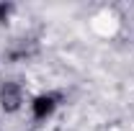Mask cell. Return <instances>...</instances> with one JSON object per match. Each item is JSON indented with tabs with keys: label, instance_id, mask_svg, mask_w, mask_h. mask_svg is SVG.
Here are the masks:
<instances>
[{
	"label": "cell",
	"instance_id": "cell-1",
	"mask_svg": "<svg viewBox=\"0 0 134 131\" xmlns=\"http://www.w3.org/2000/svg\"><path fill=\"white\" fill-rule=\"evenodd\" d=\"M0 105L5 111H16L21 105V87L13 85V82H5L3 90H0Z\"/></svg>",
	"mask_w": 134,
	"mask_h": 131
},
{
	"label": "cell",
	"instance_id": "cell-2",
	"mask_svg": "<svg viewBox=\"0 0 134 131\" xmlns=\"http://www.w3.org/2000/svg\"><path fill=\"white\" fill-rule=\"evenodd\" d=\"M54 105H57V103H54L52 95H41V98L34 100V116H36V118H47V116L54 111Z\"/></svg>",
	"mask_w": 134,
	"mask_h": 131
},
{
	"label": "cell",
	"instance_id": "cell-3",
	"mask_svg": "<svg viewBox=\"0 0 134 131\" xmlns=\"http://www.w3.org/2000/svg\"><path fill=\"white\" fill-rule=\"evenodd\" d=\"M8 13H10V5H0V21H5Z\"/></svg>",
	"mask_w": 134,
	"mask_h": 131
}]
</instances>
